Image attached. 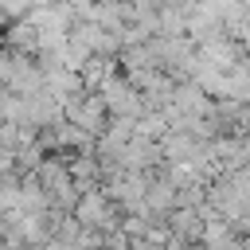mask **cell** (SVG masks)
Returning a JSON list of instances; mask_svg holds the SVG:
<instances>
[{
	"mask_svg": "<svg viewBox=\"0 0 250 250\" xmlns=\"http://www.w3.org/2000/svg\"><path fill=\"white\" fill-rule=\"evenodd\" d=\"M8 47H20L27 55H39V23L23 20H8Z\"/></svg>",
	"mask_w": 250,
	"mask_h": 250,
	"instance_id": "5b68a950",
	"label": "cell"
},
{
	"mask_svg": "<svg viewBox=\"0 0 250 250\" xmlns=\"http://www.w3.org/2000/svg\"><path fill=\"white\" fill-rule=\"evenodd\" d=\"M121 164H125V168H133V172H156V168L164 164V148H160V141H152V137L137 133V137L125 145Z\"/></svg>",
	"mask_w": 250,
	"mask_h": 250,
	"instance_id": "3957f363",
	"label": "cell"
},
{
	"mask_svg": "<svg viewBox=\"0 0 250 250\" xmlns=\"http://www.w3.org/2000/svg\"><path fill=\"white\" fill-rule=\"evenodd\" d=\"M109 105H105V98L98 94V90H82V94H74V98H66V121H74V125H82L86 133H94V137H102L105 133V125H109Z\"/></svg>",
	"mask_w": 250,
	"mask_h": 250,
	"instance_id": "7a4b0ae2",
	"label": "cell"
},
{
	"mask_svg": "<svg viewBox=\"0 0 250 250\" xmlns=\"http://www.w3.org/2000/svg\"><path fill=\"white\" fill-rule=\"evenodd\" d=\"M168 219V227H172V234L176 238H184V242H199L203 238V215H199V207H176V211H168L164 215Z\"/></svg>",
	"mask_w": 250,
	"mask_h": 250,
	"instance_id": "277c9868",
	"label": "cell"
},
{
	"mask_svg": "<svg viewBox=\"0 0 250 250\" xmlns=\"http://www.w3.org/2000/svg\"><path fill=\"white\" fill-rule=\"evenodd\" d=\"M102 250H137V238L125 227H117V230H105V246Z\"/></svg>",
	"mask_w": 250,
	"mask_h": 250,
	"instance_id": "8992f818",
	"label": "cell"
},
{
	"mask_svg": "<svg viewBox=\"0 0 250 250\" xmlns=\"http://www.w3.org/2000/svg\"><path fill=\"white\" fill-rule=\"evenodd\" d=\"M98 94L105 98V105H109L113 117H117V113H121V117H141V113H145V94H141V86H137L121 66L98 86Z\"/></svg>",
	"mask_w": 250,
	"mask_h": 250,
	"instance_id": "6da1fadb",
	"label": "cell"
}]
</instances>
